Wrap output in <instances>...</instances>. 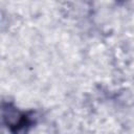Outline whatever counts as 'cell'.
<instances>
[{"label": "cell", "mask_w": 134, "mask_h": 134, "mask_svg": "<svg viewBox=\"0 0 134 134\" xmlns=\"http://www.w3.org/2000/svg\"><path fill=\"white\" fill-rule=\"evenodd\" d=\"M32 117L30 113L21 112L10 105L3 107V118L13 134H26L34 122Z\"/></svg>", "instance_id": "cell-1"}]
</instances>
